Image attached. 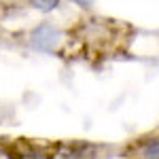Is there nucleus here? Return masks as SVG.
Masks as SVG:
<instances>
[{"label":"nucleus","mask_w":159,"mask_h":159,"mask_svg":"<svg viewBox=\"0 0 159 159\" xmlns=\"http://www.w3.org/2000/svg\"><path fill=\"white\" fill-rule=\"evenodd\" d=\"M28 43H30V47L34 51H38V53H55L57 47H60V43H61V32L53 24L43 21V24H38L36 28L30 32Z\"/></svg>","instance_id":"1"},{"label":"nucleus","mask_w":159,"mask_h":159,"mask_svg":"<svg viewBox=\"0 0 159 159\" xmlns=\"http://www.w3.org/2000/svg\"><path fill=\"white\" fill-rule=\"evenodd\" d=\"M4 153L9 159H53V153H49L45 147H38L36 142H30L28 138L9 142Z\"/></svg>","instance_id":"2"},{"label":"nucleus","mask_w":159,"mask_h":159,"mask_svg":"<svg viewBox=\"0 0 159 159\" xmlns=\"http://www.w3.org/2000/svg\"><path fill=\"white\" fill-rule=\"evenodd\" d=\"M127 159H159V132L132 140L125 148Z\"/></svg>","instance_id":"3"},{"label":"nucleus","mask_w":159,"mask_h":159,"mask_svg":"<svg viewBox=\"0 0 159 159\" xmlns=\"http://www.w3.org/2000/svg\"><path fill=\"white\" fill-rule=\"evenodd\" d=\"M53 159H96V147L87 142H64L55 147Z\"/></svg>","instance_id":"4"},{"label":"nucleus","mask_w":159,"mask_h":159,"mask_svg":"<svg viewBox=\"0 0 159 159\" xmlns=\"http://www.w3.org/2000/svg\"><path fill=\"white\" fill-rule=\"evenodd\" d=\"M30 7L40 13H51L60 7V0H30Z\"/></svg>","instance_id":"5"},{"label":"nucleus","mask_w":159,"mask_h":159,"mask_svg":"<svg viewBox=\"0 0 159 159\" xmlns=\"http://www.w3.org/2000/svg\"><path fill=\"white\" fill-rule=\"evenodd\" d=\"M70 2H74L76 7H81V9H85V11H89V9L93 7V2H96V0H70Z\"/></svg>","instance_id":"6"}]
</instances>
